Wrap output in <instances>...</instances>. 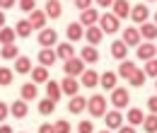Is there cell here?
<instances>
[{
    "instance_id": "obj_1",
    "label": "cell",
    "mask_w": 157,
    "mask_h": 133,
    "mask_svg": "<svg viewBox=\"0 0 157 133\" xmlns=\"http://www.w3.org/2000/svg\"><path fill=\"white\" fill-rule=\"evenodd\" d=\"M99 27H101L104 34H116L118 27H121V19H118L114 12H104V15L99 17Z\"/></svg>"
},
{
    "instance_id": "obj_2",
    "label": "cell",
    "mask_w": 157,
    "mask_h": 133,
    "mask_svg": "<svg viewBox=\"0 0 157 133\" xmlns=\"http://www.w3.org/2000/svg\"><path fill=\"white\" fill-rule=\"evenodd\" d=\"M87 111L92 116H104L106 114V99L104 95H92L87 99Z\"/></svg>"
},
{
    "instance_id": "obj_3",
    "label": "cell",
    "mask_w": 157,
    "mask_h": 133,
    "mask_svg": "<svg viewBox=\"0 0 157 133\" xmlns=\"http://www.w3.org/2000/svg\"><path fill=\"white\" fill-rule=\"evenodd\" d=\"M63 70H65V75H82L85 73V61L80 56H73V58H68L65 61V65H63Z\"/></svg>"
},
{
    "instance_id": "obj_4",
    "label": "cell",
    "mask_w": 157,
    "mask_h": 133,
    "mask_svg": "<svg viewBox=\"0 0 157 133\" xmlns=\"http://www.w3.org/2000/svg\"><path fill=\"white\" fill-rule=\"evenodd\" d=\"M56 44H58V32L44 27V29L39 32V46L41 49H51V46H56Z\"/></svg>"
},
{
    "instance_id": "obj_5",
    "label": "cell",
    "mask_w": 157,
    "mask_h": 133,
    "mask_svg": "<svg viewBox=\"0 0 157 133\" xmlns=\"http://www.w3.org/2000/svg\"><path fill=\"white\" fill-rule=\"evenodd\" d=\"M128 102H131V92H128V90H123V87H114V90H111V104H114L116 109L128 107Z\"/></svg>"
},
{
    "instance_id": "obj_6",
    "label": "cell",
    "mask_w": 157,
    "mask_h": 133,
    "mask_svg": "<svg viewBox=\"0 0 157 133\" xmlns=\"http://www.w3.org/2000/svg\"><path fill=\"white\" fill-rule=\"evenodd\" d=\"M136 49H138L136 53H138V58H140V61H150V58L157 56V46L152 44V41H140Z\"/></svg>"
},
{
    "instance_id": "obj_7",
    "label": "cell",
    "mask_w": 157,
    "mask_h": 133,
    "mask_svg": "<svg viewBox=\"0 0 157 133\" xmlns=\"http://www.w3.org/2000/svg\"><path fill=\"white\" fill-rule=\"evenodd\" d=\"M99 17H101V15H99L94 7H87V10L80 12V24L87 29V27H92V24H99Z\"/></svg>"
},
{
    "instance_id": "obj_8",
    "label": "cell",
    "mask_w": 157,
    "mask_h": 133,
    "mask_svg": "<svg viewBox=\"0 0 157 133\" xmlns=\"http://www.w3.org/2000/svg\"><path fill=\"white\" fill-rule=\"evenodd\" d=\"M60 87H63V95L68 97H75L80 90V82L75 80V75H65L63 80H60Z\"/></svg>"
},
{
    "instance_id": "obj_9",
    "label": "cell",
    "mask_w": 157,
    "mask_h": 133,
    "mask_svg": "<svg viewBox=\"0 0 157 133\" xmlns=\"http://www.w3.org/2000/svg\"><path fill=\"white\" fill-rule=\"evenodd\" d=\"M104 121H106V128H121L123 126V114L118 109H111L104 114Z\"/></svg>"
},
{
    "instance_id": "obj_10",
    "label": "cell",
    "mask_w": 157,
    "mask_h": 133,
    "mask_svg": "<svg viewBox=\"0 0 157 133\" xmlns=\"http://www.w3.org/2000/svg\"><path fill=\"white\" fill-rule=\"evenodd\" d=\"M111 10H114V15H116L118 19H123V17H131V2L128 0H114V5H111Z\"/></svg>"
},
{
    "instance_id": "obj_11",
    "label": "cell",
    "mask_w": 157,
    "mask_h": 133,
    "mask_svg": "<svg viewBox=\"0 0 157 133\" xmlns=\"http://www.w3.org/2000/svg\"><path fill=\"white\" fill-rule=\"evenodd\" d=\"M118 82V73H114V70H104L101 75H99V85L104 87V90H114Z\"/></svg>"
},
{
    "instance_id": "obj_12",
    "label": "cell",
    "mask_w": 157,
    "mask_h": 133,
    "mask_svg": "<svg viewBox=\"0 0 157 133\" xmlns=\"http://www.w3.org/2000/svg\"><path fill=\"white\" fill-rule=\"evenodd\" d=\"M65 37H68V41H78V39L85 37V27H82L80 22H70V24L65 27Z\"/></svg>"
},
{
    "instance_id": "obj_13",
    "label": "cell",
    "mask_w": 157,
    "mask_h": 133,
    "mask_svg": "<svg viewBox=\"0 0 157 133\" xmlns=\"http://www.w3.org/2000/svg\"><path fill=\"white\" fill-rule=\"evenodd\" d=\"M147 17H150V10H147V5H136L133 10H131V19L136 22V24H143V22H147Z\"/></svg>"
},
{
    "instance_id": "obj_14",
    "label": "cell",
    "mask_w": 157,
    "mask_h": 133,
    "mask_svg": "<svg viewBox=\"0 0 157 133\" xmlns=\"http://www.w3.org/2000/svg\"><path fill=\"white\" fill-rule=\"evenodd\" d=\"M85 39H87V44H92V46H97L99 41L104 39V32H101V27H97V24H92V27H87V29H85Z\"/></svg>"
},
{
    "instance_id": "obj_15",
    "label": "cell",
    "mask_w": 157,
    "mask_h": 133,
    "mask_svg": "<svg viewBox=\"0 0 157 133\" xmlns=\"http://www.w3.org/2000/svg\"><path fill=\"white\" fill-rule=\"evenodd\" d=\"M140 29H138V27H126V29H123V41H126V44H128V46H138V44H140Z\"/></svg>"
},
{
    "instance_id": "obj_16",
    "label": "cell",
    "mask_w": 157,
    "mask_h": 133,
    "mask_svg": "<svg viewBox=\"0 0 157 133\" xmlns=\"http://www.w3.org/2000/svg\"><path fill=\"white\" fill-rule=\"evenodd\" d=\"M140 37L145 41H155L157 39V24L155 22H143L140 24Z\"/></svg>"
},
{
    "instance_id": "obj_17",
    "label": "cell",
    "mask_w": 157,
    "mask_h": 133,
    "mask_svg": "<svg viewBox=\"0 0 157 133\" xmlns=\"http://www.w3.org/2000/svg\"><path fill=\"white\" fill-rule=\"evenodd\" d=\"M56 53H58V58L68 61V58L75 56V49H73V44H70V41H58V44H56Z\"/></svg>"
},
{
    "instance_id": "obj_18",
    "label": "cell",
    "mask_w": 157,
    "mask_h": 133,
    "mask_svg": "<svg viewBox=\"0 0 157 133\" xmlns=\"http://www.w3.org/2000/svg\"><path fill=\"white\" fill-rule=\"evenodd\" d=\"M126 53H128V44H126L123 39H116V41L111 44V56L116 58V61H123Z\"/></svg>"
},
{
    "instance_id": "obj_19",
    "label": "cell",
    "mask_w": 157,
    "mask_h": 133,
    "mask_svg": "<svg viewBox=\"0 0 157 133\" xmlns=\"http://www.w3.org/2000/svg\"><path fill=\"white\" fill-rule=\"evenodd\" d=\"M46 17H48L46 10H32L29 12V22L34 24V29H44L46 27Z\"/></svg>"
},
{
    "instance_id": "obj_20",
    "label": "cell",
    "mask_w": 157,
    "mask_h": 133,
    "mask_svg": "<svg viewBox=\"0 0 157 133\" xmlns=\"http://www.w3.org/2000/svg\"><path fill=\"white\" fill-rule=\"evenodd\" d=\"M27 111H29V109H27V99H17V102H12V104H10V114L15 116V119H24V116H27Z\"/></svg>"
},
{
    "instance_id": "obj_21",
    "label": "cell",
    "mask_w": 157,
    "mask_h": 133,
    "mask_svg": "<svg viewBox=\"0 0 157 133\" xmlns=\"http://www.w3.org/2000/svg\"><path fill=\"white\" fill-rule=\"evenodd\" d=\"M138 70V65L133 63V61H121V65H118V77H123V80H131V75Z\"/></svg>"
},
{
    "instance_id": "obj_22",
    "label": "cell",
    "mask_w": 157,
    "mask_h": 133,
    "mask_svg": "<svg viewBox=\"0 0 157 133\" xmlns=\"http://www.w3.org/2000/svg\"><path fill=\"white\" fill-rule=\"evenodd\" d=\"M39 95V90H36V82H24L20 87V97L22 99H27V102H32V99H36Z\"/></svg>"
},
{
    "instance_id": "obj_23",
    "label": "cell",
    "mask_w": 157,
    "mask_h": 133,
    "mask_svg": "<svg viewBox=\"0 0 157 133\" xmlns=\"http://www.w3.org/2000/svg\"><path fill=\"white\" fill-rule=\"evenodd\" d=\"M80 58H82L85 63H97V61H99V51H97V46L87 44V46L80 51Z\"/></svg>"
},
{
    "instance_id": "obj_24",
    "label": "cell",
    "mask_w": 157,
    "mask_h": 133,
    "mask_svg": "<svg viewBox=\"0 0 157 133\" xmlns=\"http://www.w3.org/2000/svg\"><path fill=\"white\" fill-rule=\"evenodd\" d=\"M60 95H63L60 82H56V80H48V82H46V97H48V99H53V102H58Z\"/></svg>"
},
{
    "instance_id": "obj_25",
    "label": "cell",
    "mask_w": 157,
    "mask_h": 133,
    "mask_svg": "<svg viewBox=\"0 0 157 133\" xmlns=\"http://www.w3.org/2000/svg\"><path fill=\"white\" fill-rule=\"evenodd\" d=\"M56 58H58V53L53 51V49H41L39 51V65H53L56 63Z\"/></svg>"
},
{
    "instance_id": "obj_26",
    "label": "cell",
    "mask_w": 157,
    "mask_h": 133,
    "mask_svg": "<svg viewBox=\"0 0 157 133\" xmlns=\"http://www.w3.org/2000/svg\"><path fill=\"white\" fill-rule=\"evenodd\" d=\"M68 109H70V114H80V111H85V109H87V99H85V97H80V95L70 97Z\"/></svg>"
},
{
    "instance_id": "obj_27",
    "label": "cell",
    "mask_w": 157,
    "mask_h": 133,
    "mask_svg": "<svg viewBox=\"0 0 157 133\" xmlns=\"http://www.w3.org/2000/svg\"><path fill=\"white\" fill-rule=\"evenodd\" d=\"M15 73H22V75L32 73V61H29V56H20V58H15Z\"/></svg>"
},
{
    "instance_id": "obj_28",
    "label": "cell",
    "mask_w": 157,
    "mask_h": 133,
    "mask_svg": "<svg viewBox=\"0 0 157 133\" xmlns=\"http://www.w3.org/2000/svg\"><path fill=\"white\" fill-rule=\"evenodd\" d=\"M82 85H85L87 90L97 87V85H99V75H97V70H87V68H85V73H82Z\"/></svg>"
},
{
    "instance_id": "obj_29",
    "label": "cell",
    "mask_w": 157,
    "mask_h": 133,
    "mask_svg": "<svg viewBox=\"0 0 157 133\" xmlns=\"http://www.w3.org/2000/svg\"><path fill=\"white\" fill-rule=\"evenodd\" d=\"M32 29H34V24L29 22V19H20L17 24H15V32H17V37L27 39L29 34H32Z\"/></svg>"
},
{
    "instance_id": "obj_30",
    "label": "cell",
    "mask_w": 157,
    "mask_h": 133,
    "mask_svg": "<svg viewBox=\"0 0 157 133\" xmlns=\"http://www.w3.org/2000/svg\"><path fill=\"white\" fill-rule=\"evenodd\" d=\"M0 56L5 58V61H15V58H20V49H17L15 44H5V46L0 49Z\"/></svg>"
},
{
    "instance_id": "obj_31",
    "label": "cell",
    "mask_w": 157,
    "mask_h": 133,
    "mask_svg": "<svg viewBox=\"0 0 157 133\" xmlns=\"http://www.w3.org/2000/svg\"><path fill=\"white\" fill-rule=\"evenodd\" d=\"M60 12H63V5H60V0H46V15L48 17H60Z\"/></svg>"
},
{
    "instance_id": "obj_32",
    "label": "cell",
    "mask_w": 157,
    "mask_h": 133,
    "mask_svg": "<svg viewBox=\"0 0 157 133\" xmlns=\"http://www.w3.org/2000/svg\"><path fill=\"white\" fill-rule=\"evenodd\" d=\"M32 80L39 85V82H48V70L46 65H39V68H32Z\"/></svg>"
},
{
    "instance_id": "obj_33",
    "label": "cell",
    "mask_w": 157,
    "mask_h": 133,
    "mask_svg": "<svg viewBox=\"0 0 157 133\" xmlns=\"http://www.w3.org/2000/svg\"><path fill=\"white\" fill-rule=\"evenodd\" d=\"M143 121H145L143 109H128V123L131 126H143Z\"/></svg>"
},
{
    "instance_id": "obj_34",
    "label": "cell",
    "mask_w": 157,
    "mask_h": 133,
    "mask_svg": "<svg viewBox=\"0 0 157 133\" xmlns=\"http://www.w3.org/2000/svg\"><path fill=\"white\" fill-rule=\"evenodd\" d=\"M15 39H17V32L15 29H10V27H2L0 29V44L5 46V44H15Z\"/></svg>"
},
{
    "instance_id": "obj_35",
    "label": "cell",
    "mask_w": 157,
    "mask_h": 133,
    "mask_svg": "<svg viewBox=\"0 0 157 133\" xmlns=\"http://www.w3.org/2000/svg\"><path fill=\"white\" fill-rule=\"evenodd\" d=\"M53 111H56V102H53V99L46 97V99H41V102H39V114L48 116V114H53Z\"/></svg>"
},
{
    "instance_id": "obj_36",
    "label": "cell",
    "mask_w": 157,
    "mask_h": 133,
    "mask_svg": "<svg viewBox=\"0 0 157 133\" xmlns=\"http://www.w3.org/2000/svg\"><path fill=\"white\" fill-rule=\"evenodd\" d=\"M143 131L157 133V114H152V111H150V116H145V121H143Z\"/></svg>"
},
{
    "instance_id": "obj_37",
    "label": "cell",
    "mask_w": 157,
    "mask_h": 133,
    "mask_svg": "<svg viewBox=\"0 0 157 133\" xmlns=\"http://www.w3.org/2000/svg\"><path fill=\"white\" fill-rule=\"evenodd\" d=\"M145 80H147V73H145V70H136V73L131 75L128 82H131L133 87H143V85H145Z\"/></svg>"
},
{
    "instance_id": "obj_38",
    "label": "cell",
    "mask_w": 157,
    "mask_h": 133,
    "mask_svg": "<svg viewBox=\"0 0 157 133\" xmlns=\"http://www.w3.org/2000/svg\"><path fill=\"white\" fill-rule=\"evenodd\" d=\"M12 77H15V70H10V68H0V85H2V87L12 85Z\"/></svg>"
},
{
    "instance_id": "obj_39",
    "label": "cell",
    "mask_w": 157,
    "mask_h": 133,
    "mask_svg": "<svg viewBox=\"0 0 157 133\" xmlns=\"http://www.w3.org/2000/svg\"><path fill=\"white\" fill-rule=\"evenodd\" d=\"M147 77H157V58H150V61H145V68H143Z\"/></svg>"
},
{
    "instance_id": "obj_40",
    "label": "cell",
    "mask_w": 157,
    "mask_h": 133,
    "mask_svg": "<svg viewBox=\"0 0 157 133\" xmlns=\"http://www.w3.org/2000/svg\"><path fill=\"white\" fill-rule=\"evenodd\" d=\"M53 128H56V133H70V131H73V128H70V123H68L65 119L56 121V123H53Z\"/></svg>"
},
{
    "instance_id": "obj_41",
    "label": "cell",
    "mask_w": 157,
    "mask_h": 133,
    "mask_svg": "<svg viewBox=\"0 0 157 133\" xmlns=\"http://www.w3.org/2000/svg\"><path fill=\"white\" fill-rule=\"evenodd\" d=\"M20 10H22V12H32V10H36V0H20Z\"/></svg>"
},
{
    "instance_id": "obj_42",
    "label": "cell",
    "mask_w": 157,
    "mask_h": 133,
    "mask_svg": "<svg viewBox=\"0 0 157 133\" xmlns=\"http://www.w3.org/2000/svg\"><path fill=\"white\" fill-rule=\"evenodd\" d=\"M78 131L80 133H94V126H92V121H80V123H78Z\"/></svg>"
},
{
    "instance_id": "obj_43",
    "label": "cell",
    "mask_w": 157,
    "mask_h": 133,
    "mask_svg": "<svg viewBox=\"0 0 157 133\" xmlns=\"http://www.w3.org/2000/svg\"><path fill=\"white\" fill-rule=\"evenodd\" d=\"M75 7H78L80 12H82V10H87V7H92V0H75Z\"/></svg>"
},
{
    "instance_id": "obj_44",
    "label": "cell",
    "mask_w": 157,
    "mask_h": 133,
    "mask_svg": "<svg viewBox=\"0 0 157 133\" xmlns=\"http://www.w3.org/2000/svg\"><path fill=\"white\" fill-rule=\"evenodd\" d=\"M147 109H150L152 114H157V95H155V97H150V99H147Z\"/></svg>"
},
{
    "instance_id": "obj_45",
    "label": "cell",
    "mask_w": 157,
    "mask_h": 133,
    "mask_svg": "<svg viewBox=\"0 0 157 133\" xmlns=\"http://www.w3.org/2000/svg\"><path fill=\"white\" fill-rule=\"evenodd\" d=\"M39 133H56V128H53V123H41Z\"/></svg>"
},
{
    "instance_id": "obj_46",
    "label": "cell",
    "mask_w": 157,
    "mask_h": 133,
    "mask_svg": "<svg viewBox=\"0 0 157 133\" xmlns=\"http://www.w3.org/2000/svg\"><path fill=\"white\" fill-rule=\"evenodd\" d=\"M15 2H17V0H0V10H10Z\"/></svg>"
},
{
    "instance_id": "obj_47",
    "label": "cell",
    "mask_w": 157,
    "mask_h": 133,
    "mask_svg": "<svg viewBox=\"0 0 157 133\" xmlns=\"http://www.w3.org/2000/svg\"><path fill=\"white\" fill-rule=\"evenodd\" d=\"M7 111H10V107H7L5 102H0V121H2L5 116H7Z\"/></svg>"
},
{
    "instance_id": "obj_48",
    "label": "cell",
    "mask_w": 157,
    "mask_h": 133,
    "mask_svg": "<svg viewBox=\"0 0 157 133\" xmlns=\"http://www.w3.org/2000/svg\"><path fill=\"white\" fill-rule=\"evenodd\" d=\"M118 133H136V126H131V123H128V126H121Z\"/></svg>"
},
{
    "instance_id": "obj_49",
    "label": "cell",
    "mask_w": 157,
    "mask_h": 133,
    "mask_svg": "<svg viewBox=\"0 0 157 133\" xmlns=\"http://www.w3.org/2000/svg\"><path fill=\"white\" fill-rule=\"evenodd\" d=\"M97 5H99V7H111L114 0H97Z\"/></svg>"
},
{
    "instance_id": "obj_50",
    "label": "cell",
    "mask_w": 157,
    "mask_h": 133,
    "mask_svg": "<svg viewBox=\"0 0 157 133\" xmlns=\"http://www.w3.org/2000/svg\"><path fill=\"white\" fill-rule=\"evenodd\" d=\"M0 133H15V131H12L10 126H5V123H2V126H0Z\"/></svg>"
},
{
    "instance_id": "obj_51",
    "label": "cell",
    "mask_w": 157,
    "mask_h": 133,
    "mask_svg": "<svg viewBox=\"0 0 157 133\" xmlns=\"http://www.w3.org/2000/svg\"><path fill=\"white\" fill-rule=\"evenodd\" d=\"M2 27H5V12L0 10V29H2Z\"/></svg>"
},
{
    "instance_id": "obj_52",
    "label": "cell",
    "mask_w": 157,
    "mask_h": 133,
    "mask_svg": "<svg viewBox=\"0 0 157 133\" xmlns=\"http://www.w3.org/2000/svg\"><path fill=\"white\" fill-rule=\"evenodd\" d=\"M99 133H111V131H109V128H104V131H99Z\"/></svg>"
},
{
    "instance_id": "obj_53",
    "label": "cell",
    "mask_w": 157,
    "mask_h": 133,
    "mask_svg": "<svg viewBox=\"0 0 157 133\" xmlns=\"http://www.w3.org/2000/svg\"><path fill=\"white\" fill-rule=\"evenodd\" d=\"M155 90H157V77H155Z\"/></svg>"
},
{
    "instance_id": "obj_54",
    "label": "cell",
    "mask_w": 157,
    "mask_h": 133,
    "mask_svg": "<svg viewBox=\"0 0 157 133\" xmlns=\"http://www.w3.org/2000/svg\"><path fill=\"white\" fill-rule=\"evenodd\" d=\"M155 24H157V12H155Z\"/></svg>"
},
{
    "instance_id": "obj_55",
    "label": "cell",
    "mask_w": 157,
    "mask_h": 133,
    "mask_svg": "<svg viewBox=\"0 0 157 133\" xmlns=\"http://www.w3.org/2000/svg\"><path fill=\"white\" fill-rule=\"evenodd\" d=\"M147 2H152V0H147Z\"/></svg>"
}]
</instances>
